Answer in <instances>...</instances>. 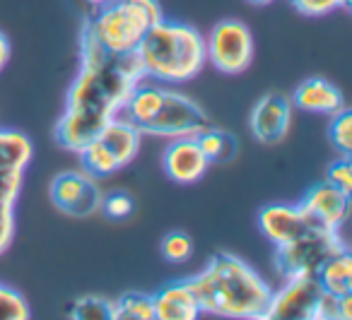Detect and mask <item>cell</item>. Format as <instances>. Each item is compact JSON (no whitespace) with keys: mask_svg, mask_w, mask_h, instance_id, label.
<instances>
[{"mask_svg":"<svg viewBox=\"0 0 352 320\" xmlns=\"http://www.w3.org/2000/svg\"><path fill=\"white\" fill-rule=\"evenodd\" d=\"M145 80L133 54H109L87 32H80V73L68 89L65 111L56 123V142L78 155Z\"/></svg>","mask_w":352,"mask_h":320,"instance_id":"obj_1","label":"cell"},{"mask_svg":"<svg viewBox=\"0 0 352 320\" xmlns=\"http://www.w3.org/2000/svg\"><path fill=\"white\" fill-rule=\"evenodd\" d=\"M201 313L217 318L263 320L270 301V284L241 258L217 253L198 275L188 277Z\"/></svg>","mask_w":352,"mask_h":320,"instance_id":"obj_2","label":"cell"},{"mask_svg":"<svg viewBox=\"0 0 352 320\" xmlns=\"http://www.w3.org/2000/svg\"><path fill=\"white\" fill-rule=\"evenodd\" d=\"M118 116L126 118L140 135L169 140L196 137L210 126V116L193 99L147 78L133 89Z\"/></svg>","mask_w":352,"mask_h":320,"instance_id":"obj_3","label":"cell"},{"mask_svg":"<svg viewBox=\"0 0 352 320\" xmlns=\"http://www.w3.org/2000/svg\"><path fill=\"white\" fill-rule=\"evenodd\" d=\"M135 56L147 80L182 84L206 68V36L184 22L160 20L145 32Z\"/></svg>","mask_w":352,"mask_h":320,"instance_id":"obj_4","label":"cell"},{"mask_svg":"<svg viewBox=\"0 0 352 320\" xmlns=\"http://www.w3.org/2000/svg\"><path fill=\"white\" fill-rule=\"evenodd\" d=\"M164 20L157 0H111L97 8L82 30L109 54H133L155 22Z\"/></svg>","mask_w":352,"mask_h":320,"instance_id":"obj_5","label":"cell"},{"mask_svg":"<svg viewBox=\"0 0 352 320\" xmlns=\"http://www.w3.org/2000/svg\"><path fill=\"white\" fill-rule=\"evenodd\" d=\"M142 135L126 121V118L116 116L78 152L82 169L92 174L94 179H104L123 166H128L140 152Z\"/></svg>","mask_w":352,"mask_h":320,"instance_id":"obj_6","label":"cell"},{"mask_svg":"<svg viewBox=\"0 0 352 320\" xmlns=\"http://www.w3.org/2000/svg\"><path fill=\"white\" fill-rule=\"evenodd\" d=\"M345 248L340 229L309 227L292 241L275 246V267L283 277H316L321 267Z\"/></svg>","mask_w":352,"mask_h":320,"instance_id":"obj_7","label":"cell"},{"mask_svg":"<svg viewBox=\"0 0 352 320\" xmlns=\"http://www.w3.org/2000/svg\"><path fill=\"white\" fill-rule=\"evenodd\" d=\"M206 58L225 75H239L254 60V36L239 20L217 22L206 36Z\"/></svg>","mask_w":352,"mask_h":320,"instance_id":"obj_8","label":"cell"},{"mask_svg":"<svg viewBox=\"0 0 352 320\" xmlns=\"http://www.w3.org/2000/svg\"><path fill=\"white\" fill-rule=\"evenodd\" d=\"M51 203L68 217H92L102 209L104 193L87 171H65L51 181Z\"/></svg>","mask_w":352,"mask_h":320,"instance_id":"obj_9","label":"cell"},{"mask_svg":"<svg viewBox=\"0 0 352 320\" xmlns=\"http://www.w3.org/2000/svg\"><path fill=\"white\" fill-rule=\"evenodd\" d=\"M321 294L316 277H287L283 289L270 294L263 320H314Z\"/></svg>","mask_w":352,"mask_h":320,"instance_id":"obj_10","label":"cell"},{"mask_svg":"<svg viewBox=\"0 0 352 320\" xmlns=\"http://www.w3.org/2000/svg\"><path fill=\"white\" fill-rule=\"evenodd\" d=\"M254 137L263 145H280L292 128V102L280 92H268L256 102L249 118Z\"/></svg>","mask_w":352,"mask_h":320,"instance_id":"obj_11","label":"cell"},{"mask_svg":"<svg viewBox=\"0 0 352 320\" xmlns=\"http://www.w3.org/2000/svg\"><path fill=\"white\" fill-rule=\"evenodd\" d=\"M299 209L307 214L314 227L340 229L350 214V193L323 181L307 190V195L299 200Z\"/></svg>","mask_w":352,"mask_h":320,"instance_id":"obj_12","label":"cell"},{"mask_svg":"<svg viewBox=\"0 0 352 320\" xmlns=\"http://www.w3.org/2000/svg\"><path fill=\"white\" fill-rule=\"evenodd\" d=\"M162 166L166 176L176 183H196L198 179H203L210 161L198 147L196 137H179V140H171L164 150Z\"/></svg>","mask_w":352,"mask_h":320,"instance_id":"obj_13","label":"cell"},{"mask_svg":"<svg viewBox=\"0 0 352 320\" xmlns=\"http://www.w3.org/2000/svg\"><path fill=\"white\" fill-rule=\"evenodd\" d=\"M258 227L268 241H273L275 246H283V243L297 238L299 233H304L314 224L299 209V205H268V207L261 209Z\"/></svg>","mask_w":352,"mask_h":320,"instance_id":"obj_14","label":"cell"},{"mask_svg":"<svg viewBox=\"0 0 352 320\" xmlns=\"http://www.w3.org/2000/svg\"><path fill=\"white\" fill-rule=\"evenodd\" d=\"M294 108L304 113H318V116H333L345 108L342 92L333 82L323 78H309L294 89V97L289 99Z\"/></svg>","mask_w":352,"mask_h":320,"instance_id":"obj_15","label":"cell"},{"mask_svg":"<svg viewBox=\"0 0 352 320\" xmlns=\"http://www.w3.org/2000/svg\"><path fill=\"white\" fill-rule=\"evenodd\" d=\"M152 306H155V320H196L201 315L188 279L162 286L157 294H152Z\"/></svg>","mask_w":352,"mask_h":320,"instance_id":"obj_16","label":"cell"},{"mask_svg":"<svg viewBox=\"0 0 352 320\" xmlns=\"http://www.w3.org/2000/svg\"><path fill=\"white\" fill-rule=\"evenodd\" d=\"M25 171H0V255L15 236V203L20 198Z\"/></svg>","mask_w":352,"mask_h":320,"instance_id":"obj_17","label":"cell"},{"mask_svg":"<svg viewBox=\"0 0 352 320\" xmlns=\"http://www.w3.org/2000/svg\"><path fill=\"white\" fill-rule=\"evenodd\" d=\"M34 157V145L25 133L0 128V171H25Z\"/></svg>","mask_w":352,"mask_h":320,"instance_id":"obj_18","label":"cell"},{"mask_svg":"<svg viewBox=\"0 0 352 320\" xmlns=\"http://www.w3.org/2000/svg\"><path fill=\"white\" fill-rule=\"evenodd\" d=\"M318 284L323 286V291H331L336 296L352 294V258L350 251H340L338 255H333L326 265L321 267V272L316 275Z\"/></svg>","mask_w":352,"mask_h":320,"instance_id":"obj_19","label":"cell"},{"mask_svg":"<svg viewBox=\"0 0 352 320\" xmlns=\"http://www.w3.org/2000/svg\"><path fill=\"white\" fill-rule=\"evenodd\" d=\"M196 142L210 164L212 161L227 164V161H232V157H236V152H239V142H236L234 135H230L227 130H220V128H212V126H208L203 133H198Z\"/></svg>","mask_w":352,"mask_h":320,"instance_id":"obj_20","label":"cell"},{"mask_svg":"<svg viewBox=\"0 0 352 320\" xmlns=\"http://www.w3.org/2000/svg\"><path fill=\"white\" fill-rule=\"evenodd\" d=\"M111 320H155L152 294L126 291L111 301Z\"/></svg>","mask_w":352,"mask_h":320,"instance_id":"obj_21","label":"cell"},{"mask_svg":"<svg viewBox=\"0 0 352 320\" xmlns=\"http://www.w3.org/2000/svg\"><path fill=\"white\" fill-rule=\"evenodd\" d=\"M352 318V294L336 296L331 291H323L318 296L314 320H350Z\"/></svg>","mask_w":352,"mask_h":320,"instance_id":"obj_22","label":"cell"},{"mask_svg":"<svg viewBox=\"0 0 352 320\" xmlns=\"http://www.w3.org/2000/svg\"><path fill=\"white\" fill-rule=\"evenodd\" d=\"M73 320H111V301L104 296H82L70 306Z\"/></svg>","mask_w":352,"mask_h":320,"instance_id":"obj_23","label":"cell"},{"mask_svg":"<svg viewBox=\"0 0 352 320\" xmlns=\"http://www.w3.org/2000/svg\"><path fill=\"white\" fill-rule=\"evenodd\" d=\"M333 121L328 126V137L331 145L336 147L340 155H350L352 152V113L347 111V106L342 111L333 113Z\"/></svg>","mask_w":352,"mask_h":320,"instance_id":"obj_24","label":"cell"},{"mask_svg":"<svg viewBox=\"0 0 352 320\" xmlns=\"http://www.w3.org/2000/svg\"><path fill=\"white\" fill-rule=\"evenodd\" d=\"M32 315L25 296L10 286L0 284V320H27Z\"/></svg>","mask_w":352,"mask_h":320,"instance_id":"obj_25","label":"cell"},{"mask_svg":"<svg viewBox=\"0 0 352 320\" xmlns=\"http://www.w3.org/2000/svg\"><path fill=\"white\" fill-rule=\"evenodd\" d=\"M297 12L307 17H326L336 10H350L352 0H289Z\"/></svg>","mask_w":352,"mask_h":320,"instance_id":"obj_26","label":"cell"},{"mask_svg":"<svg viewBox=\"0 0 352 320\" xmlns=\"http://www.w3.org/2000/svg\"><path fill=\"white\" fill-rule=\"evenodd\" d=\"M162 253L171 262H186L193 255V241L182 231H171L162 241Z\"/></svg>","mask_w":352,"mask_h":320,"instance_id":"obj_27","label":"cell"},{"mask_svg":"<svg viewBox=\"0 0 352 320\" xmlns=\"http://www.w3.org/2000/svg\"><path fill=\"white\" fill-rule=\"evenodd\" d=\"M326 181L333 183L336 188L352 193V161L350 155H340V159H336L326 171Z\"/></svg>","mask_w":352,"mask_h":320,"instance_id":"obj_28","label":"cell"},{"mask_svg":"<svg viewBox=\"0 0 352 320\" xmlns=\"http://www.w3.org/2000/svg\"><path fill=\"white\" fill-rule=\"evenodd\" d=\"M102 212L107 214L109 219H126L133 214V198L128 193H109L102 198Z\"/></svg>","mask_w":352,"mask_h":320,"instance_id":"obj_29","label":"cell"},{"mask_svg":"<svg viewBox=\"0 0 352 320\" xmlns=\"http://www.w3.org/2000/svg\"><path fill=\"white\" fill-rule=\"evenodd\" d=\"M8 60H10V41H8V36L0 32V73L6 70Z\"/></svg>","mask_w":352,"mask_h":320,"instance_id":"obj_30","label":"cell"},{"mask_svg":"<svg viewBox=\"0 0 352 320\" xmlns=\"http://www.w3.org/2000/svg\"><path fill=\"white\" fill-rule=\"evenodd\" d=\"M87 3L94 8H102V5H107V3H111V0H87Z\"/></svg>","mask_w":352,"mask_h":320,"instance_id":"obj_31","label":"cell"},{"mask_svg":"<svg viewBox=\"0 0 352 320\" xmlns=\"http://www.w3.org/2000/svg\"><path fill=\"white\" fill-rule=\"evenodd\" d=\"M249 3H254V5H268V3H273V0H249Z\"/></svg>","mask_w":352,"mask_h":320,"instance_id":"obj_32","label":"cell"}]
</instances>
